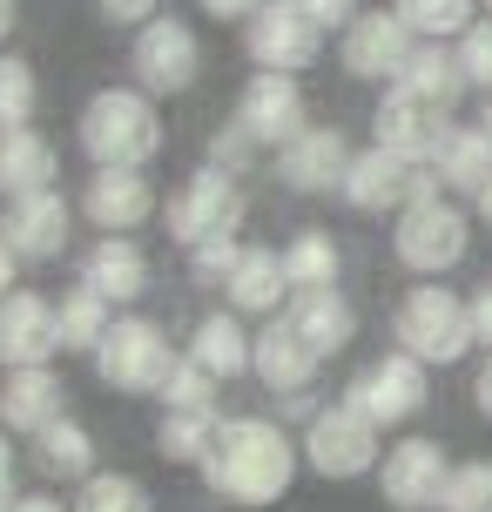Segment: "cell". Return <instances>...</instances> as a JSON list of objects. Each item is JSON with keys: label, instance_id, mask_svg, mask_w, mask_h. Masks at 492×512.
Here are the masks:
<instances>
[{"label": "cell", "instance_id": "11", "mask_svg": "<svg viewBox=\"0 0 492 512\" xmlns=\"http://www.w3.org/2000/svg\"><path fill=\"white\" fill-rule=\"evenodd\" d=\"M129 68H135V88L142 95H182V88H196V75H203V41H196L189 21L162 14V21H149L135 34Z\"/></svg>", "mask_w": 492, "mask_h": 512}, {"label": "cell", "instance_id": "37", "mask_svg": "<svg viewBox=\"0 0 492 512\" xmlns=\"http://www.w3.org/2000/svg\"><path fill=\"white\" fill-rule=\"evenodd\" d=\"M439 512H492V459L452 465V486H445V506Z\"/></svg>", "mask_w": 492, "mask_h": 512}, {"label": "cell", "instance_id": "49", "mask_svg": "<svg viewBox=\"0 0 492 512\" xmlns=\"http://www.w3.org/2000/svg\"><path fill=\"white\" fill-rule=\"evenodd\" d=\"M14 21H21V0H0V41L14 34Z\"/></svg>", "mask_w": 492, "mask_h": 512}, {"label": "cell", "instance_id": "8", "mask_svg": "<svg viewBox=\"0 0 492 512\" xmlns=\"http://www.w3.org/2000/svg\"><path fill=\"white\" fill-rule=\"evenodd\" d=\"M378 425L364 418V411H351L344 398L337 405H324L304 425V465H311L317 479H364V472H378V459H385V445H378Z\"/></svg>", "mask_w": 492, "mask_h": 512}, {"label": "cell", "instance_id": "21", "mask_svg": "<svg viewBox=\"0 0 492 512\" xmlns=\"http://www.w3.org/2000/svg\"><path fill=\"white\" fill-rule=\"evenodd\" d=\"M250 371L263 378V391H277V398H297V391H311L317 371H324V358H317L304 337L290 331V317H270L257 331V358H250Z\"/></svg>", "mask_w": 492, "mask_h": 512}, {"label": "cell", "instance_id": "18", "mask_svg": "<svg viewBox=\"0 0 492 512\" xmlns=\"http://www.w3.org/2000/svg\"><path fill=\"white\" fill-rule=\"evenodd\" d=\"M445 128H452V115L412 102L405 88H385V102H378V115H371V142L391 149V155H405V162H432L439 142H445Z\"/></svg>", "mask_w": 492, "mask_h": 512}, {"label": "cell", "instance_id": "13", "mask_svg": "<svg viewBox=\"0 0 492 512\" xmlns=\"http://www.w3.org/2000/svg\"><path fill=\"white\" fill-rule=\"evenodd\" d=\"M412 54H418V34L391 7L358 14V21L337 34V61H344V75H358V81H398Z\"/></svg>", "mask_w": 492, "mask_h": 512}, {"label": "cell", "instance_id": "50", "mask_svg": "<svg viewBox=\"0 0 492 512\" xmlns=\"http://www.w3.org/2000/svg\"><path fill=\"white\" fill-rule=\"evenodd\" d=\"M472 209H479V223H492V182L479 189V196H472Z\"/></svg>", "mask_w": 492, "mask_h": 512}, {"label": "cell", "instance_id": "1", "mask_svg": "<svg viewBox=\"0 0 492 512\" xmlns=\"http://www.w3.org/2000/svg\"><path fill=\"white\" fill-rule=\"evenodd\" d=\"M304 465V445L277 425V418H223V432L209 445V459L196 465L203 486L230 506H277Z\"/></svg>", "mask_w": 492, "mask_h": 512}, {"label": "cell", "instance_id": "47", "mask_svg": "<svg viewBox=\"0 0 492 512\" xmlns=\"http://www.w3.org/2000/svg\"><path fill=\"white\" fill-rule=\"evenodd\" d=\"M14 512H75V506H68V499H54V492H21Z\"/></svg>", "mask_w": 492, "mask_h": 512}, {"label": "cell", "instance_id": "40", "mask_svg": "<svg viewBox=\"0 0 492 512\" xmlns=\"http://www.w3.org/2000/svg\"><path fill=\"white\" fill-rule=\"evenodd\" d=\"M250 155H257V142H250L236 122H223L216 135H209V155H203V162H209V169H223V176H243V169H250Z\"/></svg>", "mask_w": 492, "mask_h": 512}, {"label": "cell", "instance_id": "15", "mask_svg": "<svg viewBox=\"0 0 492 512\" xmlns=\"http://www.w3.org/2000/svg\"><path fill=\"white\" fill-rule=\"evenodd\" d=\"M317 48H324V34H317L290 0H270L257 21H243V54L257 61V68H277V75H297V68H311Z\"/></svg>", "mask_w": 492, "mask_h": 512}, {"label": "cell", "instance_id": "10", "mask_svg": "<svg viewBox=\"0 0 492 512\" xmlns=\"http://www.w3.org/2000/svg\"><path fill=\"white\" fill-rule=\"evenodd\" d=\"M257 149H290L304 128H311V102H304V88L297 75H277V68H257V75L243 81V95H236V115H230Z\"/></svg>", "mask_w": 492, "mask_h": 512}, {"label": "cell", "instance_id": "42", "mask_svg": "<svg viewBox=\"0 0 492 512\" xmlns=\"http://www.w3.org/2000/svg\"><path fill=\"white\" fill-rule=\"evenodd\" d=\"M95 7H102L108 27H135V34L149 21H162V0H95Z\"/></svg>", "mask_w": 492, "mask_h": 512}, {"label": "cell", "instance_id": "29", "mask_svg": "<svg viewBox=\"0 0 492 512\" xmlns=\"http://www.w3.org/2000/svg\"><path fill=\"white\" fill-rule=\"evenodd\" d=\"M34 465H41V479H68V486L95 479V432L75 425V418L48 425V432L34 438Z\"/></svg>", "mask_w": 492, "mask_h": 512}, {"label": "cell", "instance_id": "46", "mask_svg": "<svg viewBox=\"0 0 492 512\" xmlns=\"http://www.w3.org/2000/svg\"><path fill=\"white\" fill-rule=\"evenodd\" d=\"M21 290V256L7 250V236H0V297H14Z\"/></svg>", "mask_w": 492, "mask_h": 512}, {"label": "cell", "instance_id": "17", "mask_svg": "<svg viewBox=\"0 0 492 512\" xmlns=\"http://www.w3.org/2000/svg\"><path fill=\"white\" fill-rule=\"evenodd\" d=\"M61 351V331H54V304L41 290H14L0 297V371H34Z\"/></svg>", "mask_w": 492, "mask_h": 512}, {"label": "cell", "instance_id": "43", "mask_svg": "<svg viewBox=\"0 0 492 512\" xmlns=\"http://www.w3.org/2000/svg\"><path fill=\"white\" fill-rule=\"evenodd\" d=\"M196 7H203L209 21H257L270 0H196Z\"/></svg>", "mask_w": 492, "mask_h": 512}, {"label": "cell", "instance_id": "51", "mask_svg": "<svg viewBox=\"0 0 492 512\" xmlns=\"http://www.w3.org/2000/svg\"><path fill=\"white\" fill-rule=\"evenodd\" d=\"M479 128H486V135H492V95H486V102H479Z\"/></svg>", "mask_w": 492, "mask_h": 512}, {"label": "cell", "instance_id": "31", "mask_svg": "<svg viewBox=\"0 0 492 512\" xmlns=\"http://www.w3.org/2000/svg\"><path fill=\"white\" fill-rule=\"evenodd\" d=\"M337 270H344V256H337L331 230H297L284 243V277H290V297L297 290H331Z\"/></svg>", "mask_w": 492, "mask_h": 512}, {"label": "cell", "instance_id": "16", "mask_svg": "<svg viewBox=\"0 0 492 512\" xmlns=\"http://www.w3.org/2000/svg\"><path fill=\"white\" fill-rule=\"evenodd\" d=\"M81 216L102 236H129L156 216V182L142 169H95L88 189H81Z\"/></svg>", "mask_w": 492, "mask_h": 512}, {"label": "cell", "instance_id": "2", "mask_svg": "<svg viewBox=\"0 0 492 512\" xmlns=\"http://www.w3.org/2000/svg\"><path fill=\"white\" fill-rule=\"evenodd\" d=\"M75 142L95 169H149L162 155L156 95H142V88H95V95L81 102Z\"/></svg>", "mask_w": 492, "mask_h": 512}, {"label": "cell", "instance_id": "4", "mask_svg": "<svg viewBox=\"0 0 492 512\" xmlns=\"http://www.w3.org/2000/svg\"><path fill=\"white\" fill-rule=\"evenodd\" d=\"M176 344L162 331L156 317H115V331L102 337V351H95V378L108 391H122V398H162V384L176 371Z\"/></svg>", "mask_w": 492, "mask_h": 512}, {"label": "cell", "instance_id": "52", "mask_svg": "<svg viewBox=\"0 0 492 512\" xmlns=\"http://www.w3.org/2000/svg\"><path fill=\"white\" fill-rule=\"evenodd\" d=\"M479 7H486V14H492V0H479Z\"/></svg>", "mask_w": 492, "mask_h": 512}, {"label": "cell", "instance_id": "39", "mask_svg": "<svg viewBox=\"0 0 492 512\" xmlns=\"http://www.w3.org/2000/svg\"><path fill=\"white\" fill-rule=\"evenodd\" d=\"M236 263H243V243L223 236V243H203V250H189V277L203 283V290H223L236 277Z\"/></svg>", "mask_w": 492, "mask_h": 512}, {"label": "cell", "instance_id": "27", "mask_svg": "<svg viewBox=\"0 0 492 512\" xmlns=\"http://www.w3.org/2000/svg\"><path fill=\"white\" fill-rule=\"evenodd\" d=\"M432 176H439V189H452V196H479L492 182V135L479 122H452L439 155H432Z\"/></svg>", "mask_w": 492, "mask_h": 512}, {"label": "cell", "instance_id": "14", "mask_svg": "<svg viewBox=\"0 0 492 512\" xmlns=\"http://www.w3.org/2000/svg\"><path fill=\"white\" fill-rule=\"evenodd\" d=\"M68 230H75V203L61 189H41V196H14L7 216H0V236L21 263H54L68 250Z\"/></svg>", "mask_w": 492, "mask_h": 512}, {"label": "cell", "instance_id": "12", "mask_svg": "<svg viewBox=\"0 0 492 512\" xmlns=\"http://www.w3.org/2000/svg\"><path fill=\"white\" fill-rule=\"evenodd\" d=\"M445 486H452V459L439 438H398L378 459V492L391 512H439Z\"/></svg>", "mask_w": 492, "mask_h": 512}, {"label": "cell", "instance_id": "25", "mask_svg": "<svg viewBox=\"0 0 492 512\" xmlns=\"http://www.w3.org/2000/svg\"><path fill=\"white\" fill-rule=\"evenodd\" d=\"M54 176H61V155H54V142L34 122L0 135V196H7V203H14V196H41V189H54Z\"/></svg>", "mask_w": 492, "mask_h": 512}, {"label": "cell", "instance_id": "5", "mask_svg": "<svg viewBox=\"0 0 492 512\" xmlns=\"http://www.w3.org/2000/svg\"><path fill=\"white\" fill-rule=\"evenodd\" d=\"M472 250V223L459 203L425 196V203L398 209V230H391V256L412 270V277H445L452 263H466Z\"/></svg>", "mask_w": 492, "mask_h": 512}, {"label": "cell", "instance_id": "3", "mask_svg": "<svg viewBox=\"0 0 492 512\" xmlns=\"http://www.w3.org/2000/svg\"><path fill=\"white\" fill-rule=\"evenodd\" d=\"M391 337L418 364H459L479 344L472 337V304L459 290H445V283H412L398 297V310H391Z\"/></svg>", "mask_w": 492, "mask_h": 512}, {"label": "cell", "instance_id": "32", "mask_svg": "<svg viewBox=\"0 0 492 512\" xmlns=\"http://www.w3.org/2000/svg\"><path fill=\"white\" fill-rule=\"evenodd\" d=\"M216 432H223V418H216V411H162L156 452L169 465H203L209 445H216Z\"/></svg>", "mask_w": 492, "mask_h": 512}, {"label": "cell", "instance_id": "48", "mask_svg": "<svg viewBox=\"0 0 492 512\" xmlns=\"http://www.w3.org/2000/svg\"><path fill=\"white\" fill-rule=\"evenodd\" d=\"M472 405H479V418H492V351L479 364V378H472Z\"/></svg>", "mask_w": 492, "mask_h": 512}, {"label": "cell", "instance_id": "34", "mask_svg": "<svg viewBox=\"0 0 492 512\" xmlns=\"http://www.w3.org/2000/svg\"><path fill=\"white\" fill-rule=\"evenodd\" d=\"M68 506H75V512H156V499H149V486L129 479V472H95V479H81V486H75Z\"/></svg>", "mask_w": 492, "mask_h": 512}, {"label": "cell", "instance_id": "20", "mask_svg": "<svg viewBox=\"0 0 492 512\" xmlns=\"http://www.w3.org/2000/svg\"><path fill=\"white\" fill-rule=\"evenodd\" d=\"M61 418H68V384L54 378L48 364L7 371V378H0V425H7V432L41 438L48 425H61Z\"/></svg>", "mask_w": 492, "mask_h": 512}, {"label": "cell", "instance_id": "22", "mask_svg": "<svg viewBox=\"0 0 492 512\" xmlns=\"http://www.w3.org/2000/svg\"><path fill=\"white\" fill-rule=\"evenodd\" d=\"M81 283L95 297H108V304H135L149 290V256H142L135 236H95L81 250Z\"/></svg>", "mask_w": 492, "mask_h": 512}, {"label": "cell", "instance_id": "24", "mask_svg": "<svg viewBox=\"0 0 492 512\" xmlns=\"http://www.w3.org/2000/svg\"><path fill=\"white\" fill-rule=\"evenodd\" d=\"M284 317H290V331L304 337L317 358H337V351L358 337V310H351V297H344L337 283L331 290H297Z\"/></svg>", "mask_w": 492, "mask_h": 512}, {"label": "cell", "instance_id": "36", "mask_svg": "<svg viewBox=\"0 0 492 512\" xmlns=\"http://www.w3.org/2000/svg\"><path fill=\"white\" fill-rule=\"evenodd\" d=\"M162 411H216V378L196 358H182L162 384Z\"/></svg>", "mask_w": 492, "mask_h": 512}, {"label": "cell", "instance_id": "45", "mask_svg": "<svg viewBox=\"0 0 492 512\" xmlns=\"http://www.w3.org/2000/svg\"><path fill=\"white\" fill-rule=\"evenodd\" d=\"M14 445H7V425H0V512H14Z\"/></svg>", "mask_w": 492, "mask_h": 512}, {"label": "cell", "instance_id": "35", "mask_svg": "<svg viewBox=\"0 0 492 512\" xmlns=\"http://www.w3.org/2000/svg\"><path fill=\"white\" fill-rule=\"evenodd\" d=\"M34 108H41V81H34V68H27L21 54H0V135H7V128H27Z\"/></svg>", "mask_w": 492, "mask_h": 512}, {"label": "cell", "instance_id": "38", "mask_svg": "<svg viewBox=\"0 0 492 512\" xmlns=\"http://www.w3.org/2000/svg\"><path fill=\"white\" fill-rule=\"evenodd\" d=\"M452 54H459V68H466V88L492 95V14H479V21L452 41Z\"/></svg>", "mask_w": 492, "mask_h": 512}, {"label": "cell", "instance_id": "9", "mask_svg": "<svg viewBox=\"0 0 492 512\" xmlns=\"http://www.w3.org/2000/svg\"><path fill=\"white\" fill-rule=\"evenodd\" d=\"M243 189H236V176H223V169H196V176L182 182L176 196H169V209H162V223H169V236H176L182 250H203V243H223V236L243 230Z\"/></svg>", "mask_w": 492, "mask_h": 512}, {"label": "cell", "instance_id": "6", "mask_svg": "<svg viewBox=\"0 0 492 512\" xmlns=\"http://www.w3.org/2000/svg\"><path fill=\"white\" fill-rule=\"evenodd\" d=\"M425 398H432V364H418L412 351H398V344H391L385 358H371L358 378L344 384V405L364 411L378 432H391V425L418 418V411H425Z\"/></svg>", "mask_w": 492, "mask_h": 512}, {"label": "cell", "instance_id": "30", "mask_svg": "<svg viewBox=\"0 0 492 512\" xmlns=\"http://www.w3.org/2000/svg\"><path fill=\"white\" fill-rule=\"evenodd\" d=\"M54 331H61V351H102V337L115 331V304L108 297H95L88 283H75L61 304H54Z\"/></svg>", "mask_w": 492, "mask_h": 512}, {"label": "cell", "instance_id": "23", "mask_svg": "<svg viewBox=\"0 0 492 512\" xmlns=\"http://www.w3.org/2000/svg\"><path fill=\"white\" fill-rule=\"evenodd\" d=\"M223 304H230L236 317H277V310H290L284 250H263V243H243V263H236V277L223 283Z\"/></svg>", "mask_w": 492, "mask_h": 512}, {"label": "cell", "instance_id": "33", "mask_svg": "<svg viewBox=\"0 0 492 512\" xmlns=\"http://www.w3.org/2000/svg\"><path fill=\"white\" fill-rule=\"evenodd\" d=\"M479 0H391V14L412 27L418 41H459L479 14H472Z\"/></svg>", "mask_w": 492, "mask_h": 512}, {"label": "cell", "instance_id": "41", "mask_svg": "<svg viewBox=\"0 0 492 512\" xmlns=\"http://www.w3.org/2000/svg\"><path fill=\"white\" fill-rule=\"evenodd\" d=\"M290 7H297V14H304V21H311L317 34H344V27H351V21L364 14L358 0H290Z\"/></svg>", "mask_w": 492, "mask_h": 512}, {"label": "cell", "instance_id": "7", "mask_svg": "<svg viewBox=\"0 0 492 512\" xmlns=\"http://www.w3.org/2000/svg\"><path fill=\"white\" fill-rule=\"evenodd\" d=\"M337 196L358 209V216H385V209H412V203H425V196H445V189H439V176H432V162H405V155H391V149L371 142V149L351 155Z\"/></svg>", "mask_w": 492, "mask_h": 512}, {"label": "cell", "instance_id": "28", "mask_svg": "<svg viewBox=\"0 0 492 512\" xmlns=\"http://www.w3.org/2000/svg\"><path fill=\"white\" fill-rule=\"evenodd\" d=\"M391 88H405L412 102L452 115V108H459V95H466V68H459L452 41H418V54L405 61V75L391 81Z\"/></svg>", "mask_w": 492, "mask_h": 512}, {"label": "cell", "instance_id": "44", "mask_svg": "<svg viewBox=\"0 0 492 512\" xmlns=\"http://www.w3.org/2000/svg\"><path fill=\"white\" fill-rule=\"evenodd\" d=\"M466 304H472V337L492 351V283H486V290H472Z\"/></svg>", "mask_w": 492, "mask_h": 512}, {"label": "cell", "instance_id": "26", "mask_svg": "<svg viewBox=\"0 0 492 512\" xmlns=\"http://www.w3.org/2000/svg\"><path fill=\"white\" fill-rule=\"evenodd\" d=\"M189 358L203 364L216 384H230V378L250 371V358H257V331H243L236 310H209L203 324L189 331Z\"/></svg>", "mask_w": 492, "mask_h": 512}, {"label": "cell", "instance_id": "19", "mask_svg": "<svg viewBox=\"0 0 492 512\" xmlns=\"http://www.w3.org/2000/svg\"><path fill=\"white\" fill-rule=\"evenodd\" d=\"M344 169H351V142L337 128H304L290 149H277V182L297 189V196H324V189H344Z\"/></svg>", "mask_w": 492, "mask_h": 512}]
</instances>
